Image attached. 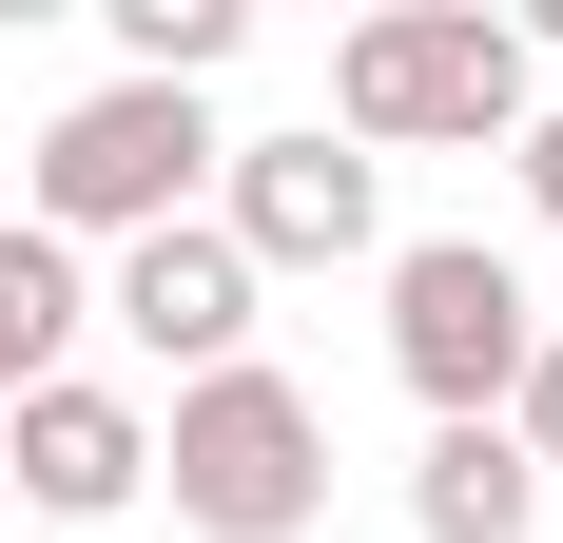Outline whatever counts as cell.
I'll return each instance as SVG.
<instances>
[{
    "mask_svg": "<svg viewBox=\"0 0 563 543\" xmlns=\"http://www.w3.org/2000/svg\"><path fill=\"white\" fill-rule=\"evenodd\" d=\"M233 136H214V98H175V78H98V98L58 117L40 156H20V233H98V253H136V233H175L195 214V175H214Z\"/></svg>",
    "mask_w": 563,
    "mask_h": 543,
    "instance_id": "obj_3",
    "label": "cell"
},
{
    "mask_svg": "<svg viewBox=\"0 0 563 543\" xmlns=\"http://www.w3.org/2000/svg\"><path fill=\"white\" fill-rule=\"evenodd\" d=\"M156 486L195 543H311L331 524V408L291 369H195L175 428H156Z\"/></svg>",
    "mask_w": 563,
    "mask_h": 543,
    "instance_id": "obj_2",
    "label": "cell"
},
{
    "mask_svg": "<svg viewBox=\"0 0 563 543\" xmlns=\"http://www.w3.org/2000/svg\"><path fill=\"white\" fill-rule=\"evenodd\" d=\"M544 524V466H525L506 428H428V466H408V543H525Z\"/></svg>",
    "mask_w": 563,
    "mask_h": 543,
    "instance_id": "obj_8",
    "label": "cell"
},
{
    "mask_svg": "<svg viewBox=\"0 0 563 543\" xmlns=\"http://www.w3.org/2000/svg\"><path fill=\"white\" fill-rule=\"evenodd\" d=\"M525 350H544V291H525L486 233H408L389 253V369H408L428 428H506Z\"/></svg>",
    "mask_w": 563,
    "mask_h": 543,
    "instance_id": "obj_4",
    "label": "cell"
},
{
    "mask_svg": "<svg viewBox=\"0 0 563 543\" xmlns=\"http://www.w3.org/2000/svg\"><path fill=\"white\" fill-rule=\"evenodd\" d=\"M506 446L563 486V311H544V350H525V388H506Z\"/></svg>",
    "mask_w": 563,
    "mask_h": 543,
    "instance_id": "obj_11",
    "label": "cell"
},
{
    "mask_svg": "<svg viewBox=\"0 0 563 543\" xmlns=\"http://www.w3.org/2000/svg\"><path fill=\"white\" fill-rule=\"evenodd\" d=\"M506 40H525V78H544V58H563V0H544V20H506Z\"/></svg>",
    "mask_w": 563,
    "mask_h": 543,
    "instance_id": "obj_13",
    "label": "cell"
},
{
    "mask_svg": "<svg viewBox=\"0 0 563 543\" xmlns=\"http://www.w3.org/2000/svg\"><path fill=\"white\" fill-rule=\"evenodd\" d=\"M233 253H253V291H273V272H350V253H389V175H369V156H350V136H331V117H311V136H233Z\"/></svg>",
    "mask_w": 563,
    "mask_h": 543,
    "instance_id": "obj_5",
    "label": "cell"
},
{
    "mask_svg": "<svg viewBox=\"0 0 563 543\" xmlns=\"http://www.w3.org/2000/svg\"><path fill=\"white\" fill-rule=\"evenodd\" d=\"M98 311L136 330V350H156L175 388H195V369H253V253H233L214 214H175V233H136V253L98 272Z\"/></svg>",
    "mask_w": 563,
    "mask_h": 543,
    "instance_id": "obj_7",
    "label": "cell"
},
{
    "mask_svg": "<svg viewBox=\"0 0 563 543\" xmlns=\"http://www.w3.org/2000/svg\"><path fill=\"white\" fill-rule=\"evenodd\" d=\"M506 156H525V214H544V233H563V98H544V117H525Z\"/></svg>",
    "mask_w": 563,
    "mask_h": 543,
    "instance_id": "obj_12",
    "label": "cell"
},
{
    "mask_svg": "<svg viewBox=\"0 0 563 543\" xmlns=\"http://www.w3.org/2000/svg\"><path fill=\"white\" fill-rule=\"evenodd\" d=\"M233 40H253V0H117V78H175L195 98Z\"/></svg>",
    "mask_w": 563,
    "mask_h": 543,
    "instance_id": "obj_10",
    "label": "cell"
},
{
    "mask_svg": "<svg viewBox=\"0 0 563 543\" xmlns=\"http://www.w3.org/2000/svg\"><path fill=\"white\" fill-rule=\"evenodd\" d=\"M78 330H98V272L58 253V233H20V214H0V408L78 369Z\"/></svg>",
    "mask_w": 563,
    "mask_h": 543,
    "instance_id": "obj_9",
    "label": "cell"
},
{
    "mask_svg": "<svg viewBox=\"0 0 563 543\" xmlns=\"http://www.w3.org/2000/svg\"><path fill=\"white\" fill-rule=\"evenodd\" d=\"M136 486H156V408H136V388L58 369V388L0 408V505H40V524H117Z\"/></svg>",
    "mask_w": 563,
    "mask_h": 543,
    "instance_id": "obj_6",
    "label": "cell"
},
{
    "mask_svg": "<svg viewBox=\"0 0 563 543\" xmlns=\"http://www.w3.org/2000/svg\"><path fill=\"white\" fill-rule=\"evenodd\" d=\"M525 117H544V78H525V40L486 0H389V20L331 40V136L369 175L389 156H506Z\"/></svg>",
    "mask_w": 563,
    "mask_h": 543,
    "instance_id": "obj_1",
    "label": "cell"
}]
</instances>
